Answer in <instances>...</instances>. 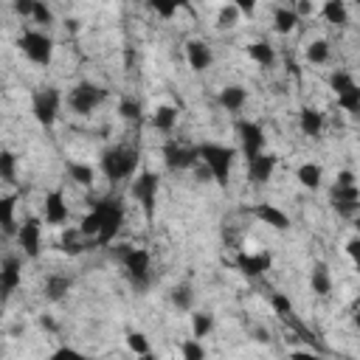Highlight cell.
Listing matches in <instances>:
<instances>
[{
  "mask_svg": "<svg viewBox=\"0 0 360 360\" xmlns=\"http://www.w3.org/2000/svg\"><path fill=\"white\" fill-rule=\"evenodd\" d=\"M51 357H54V360H62V357H82V352H76V349H68V346H65V349H57Z\"/></svg>",
  "mask_w": 360,
  "mask_h": 360,
  "instance_id": "obj_50",
  "label": "cell"
},
{
  "mask_svg": "<svg viewBox=\"0 0 360 360\" xmlns=\"http://www.w3.org/2000/svg\"><path fill=\"white\" fill-rule=\"evenodd\" d=\"M177 6H189V0H177Z\"/></svg>",
  "mask_w": 360,
  "mask_h": 360,
  "instance_id": "obj_54",
  "label": "cell"
},
{
  "mask_svg": "<svg viewBox=\"0 0 360 360\" xmlns=\"http://www.w3.org/2000/svg\"><path fill=\"white\" fill-rule=\"evenodd\" d=\"M198 152H200L203 166H209L214 184L228 186V180H231V166H234V158H237V149H234V146H223V144H200Z\"/></svg>",
  "mask_w": 360,
  "mask_h": 360,
  "instance_id": "obj_2",
  "label": "cell"
},
{
  "mask_svg": "<svg viewBox=\"0 0 360 360\" xmlns=\"http://www.w3.org/2000/svg\"><path fill=\"white\" fill-rule=\"evenodd\" d=\"M276 166H279V158L273 152H259L256 158L248 160V177L254 180L256 186H262V184H268V180L273 177Z\"/></svg>",
  "mask_w": 360,
  "mask_h": 360,
  "instance_id": "obj_13",
  "label": "cell"
},
{
  "mask_svg": "<svg viewBox=\"0 0 360 360\" xmlns=\"http://www.w3.org/2000/svg\"><path fill=\"white\" fill-rule=\"evenodd\" d=\"M214 326V315L212 312H192V338H206Z\"/></svg>",
  "mask_w": 360,
  "mask_h": 360,
  "instance_id": "obj_33",
  "label": "cell"
},
{
  "mask_svg": "<svg viewBox=\"0 0 360 360\" xmlns=\"http://www.w3.org/2000/svg\"><path fill=\"white\" fill-rule=\"evenodd\" d=\"M172 304L180 310V312H192V307H195V290H192V284H174L172 287Z\"/></svg>",
  "mask_w": 360,
  "mask_h": 360,
  "instance_id": "obj_29",
  "label": "cell"
},
{
  "mask_svg": "<svg viewBox=\"0 0 360 360\" xmlns=\"http://www.w3.org/2000/svg\"><path fill=\"white\" fill-rule=\"evenodd\" d=\"M237 135H240V144H242V152H245L248 160L256 158L259 152H265L268 138H265L262 124H256V121H240L237 124Z\"/></svg>",
  "mask_w": 360,
  "mask_h": 360,
  "instance_id": "obj_11",
  "label": "cell"
},
{
  "mask_svg": "<svg viewBox=\"0 0 360 360\" xmlns=\"http://www.w3.org/2000/svg\"><path fill=\"white\" fill-rule=\"evenodd\" d=\"M287 4H290V6H296V0H287Z\"/></svg>",
  "mask_w": 360,
  "mask_h": 360,
  "instance_id": "obj_55",
  "label": "cell"
},
{
  "mask_svg": "<svg viewBox=\"0 0 360 360\" xmlns=\"http://www.w3.org/2000/svg\"><path fill=\"white\" fill-rule=\"evenodd\" d=\"M321 18H324L326 23H332V26H338V29L349 26V9H346L343 0H324Z\"/></svg>",
  "mask_w": 360,
  "mask_h": 360,
  "instance_id": "obj_20",
  "label": "cell"
},
{
  "mask_svg": "<svg viewBox=\"0 0 360 360\" xmlns=\"http://www.w3.org/2000/svg\"><path fill=\"white\" fill-rule=\"evenodd\" d=\"M60 107H62V93L57 88H40L32 99V113L37 118V124H43L46 130H51L60 118Z\"/></svg>",
  "mask_w": 360,
  "mask_h": 360,
  "instance_id": "obj_6",
  "label": "cell"
},
{
  "mask_svg": "<svg viewBox=\"0 0 360 360\" xmlns=\"http://www.w3.org/2000/svg\"><path fill=\"white\" fill-rule=\"evenodd\" d=\"M79 231L96 245V237H99V231H102V220H99V214H96V209H90V214L82 220V226H79Z\"/></svg>",
  "mask_w": 360,
  "mask_h": 360,
  "instance_id": "obj_37",
  "label": "cell"
},
{
  "mask_svg": "<svg viewBox=\"0 0 360 360\" xmlns=\"http://www.w3.org/2000/svg\"><path fill=\"white\" fill-rule=\"evenodd\" d=\"M149 6H152V12L158 15V18H163V20H172L174 15H177V0H149Z\"/></svg>",
  "mask_w": 360,
  "mask_h": 360,
  "instance_id": "obj_40",
  "label": "cell"
},
{
  "mask_svg": "<svg viewBox=\"0 0 360 360\" xmlns=\"http://www.w3.org/2000/svg\"><path fill=\"white\" fill-rule=\"evenodd\" d=\"M296 15L298 18H307V15H312V4H310V0H296Z\"/></svg>",
  "mask_w": 360,
  "mask_h": 360,
  "instance_id": "obj_49",
  "label": "cell"
},
{
  "mask_svg": "<svg viewBox=\"0 0 360 360\" xmlns=\"http://www.w3.org/2000/svg\"><path fill=\"white\" fill-rule=\"evenodd\" d=\"M296 177H298V184L304 189H312L315 192L321 186V180H324V169L318 163H301L298 172H296Z\"/></svg>",
  "mask_w": 360,
  "mask_h": 360,
  "instance_id": "obj_25",
  "label": "cell"
},
{
  "mask_svg": "<svg viewBox=\"0 0 360 360\" xmlns=\"http://www.w3.org/2000/svg\"><path fill=\"white\" fill-rule=\"evenodd\" d=\"M68 174H71L74 184H79V186H93V180H96V172H93L90 163H76V160H71V163H68Z\"/></svg>",
  "mask_w": 360,
  "mask_h": 360,
  "instance_id": "obj_31",
  "label": "cell"
},
{
  "mask_svg": "<svg viewBox=\"0 0 360 360\" xmlns=\"http://www.w3.org/2000/svg\"><path fill=\"white\" fill-rule=\"evenodd\" d=\"M231 4H234V6H237L242 15H248V18L256 12V0H231Z\"/></svg>",
  "mask_w": 360,
  "mask_h": 360,
  "instance_id": "obj_47",
  "label": "cell"
},
{
  "mask_svg": "<svg viewBox=\"0 0 360 360\" xmlns=\"http://www.w3.org/2000/svg\"><path fill=\"white\" fill-rule=\"evenodd\" d=\"M338 186H352L354 184V172L352 169H343V172H338V180H335Z\"/></svg>",
  "mask_w": 360,
  "mask_h": 360,
  "instance_id": "obj_48",
  "label": "cell"
},
{
  "mask_svg": "<svg viewBox=\"0 0 360 360\" xmlns=\"http://www.w3.org/2000/svg\"><path fill=\"white\" fill-rule=\"evenodd\" d=\"M329 85H332L335 96H340V93H346L349 88H354L357 82L352 79V74H349V71H335V74L329 76Z\"/></svg>",
  "mask_w": 360,
  "mask_h": 360,
  "instance_id": "obj_38",
  "label": "cell"
},
{
  "mask_svg": "<svg viewBox=\"0 0 360 360\" xmlns=\"http://www.w3.org/2000/svg\"><path fill=\"white\" fill-rule=\"evenodd\" d=\"M138 163H141V155H138L135 146L118 144V146H110V149L102 152V172H104V177L110 180V184L135 177Z\"/></svg>",
  "mask_w": 360,
  "mask_h": 360,
  "instance_id": "obj_1",
  "label": "cell"
},
{
  "mask_svg": "<svg viewBox=\"0 0 360 360\" xmlns=\"http://www.w3.org/2000/svg\"><path fill=\"white\" fill-rule=\"evenodd\" d=\"M296 23H298V15H296L293 6H279V9H276V15H273V29H276L279 34H290V32L296 29Z\"/></svg>",
  "mask_w": 360,
  "mask_h": 360,
  "instance_id": "obj_30",
  "label": "cell"
},
{
  "mask_svg": "<svg viewBox=\"0 0 360 360\" xmlns=\"http://www.w3.org/2000/svg\"><path fill=\"white\" fill-rule=\"evenodd\" d=\"M34 4H37V0H15V12L20 18H32L34 15Z\"/></svg>",
  "mask_w": 360,
  "mask_h": 360,
  "instance_id": "obj_46",
  "label": "cell"
},
{
  "mask_svg": "<svg viewBox=\"0 0 360 360\" xmlns=\"http://www.w3.org/2000/svg\"><path fill=\"white\" fill-rule=\"evenodd\" d=\"M118 116H121L124 121H138V118H141V104H138L135 99H121V102H118Z\"/></svg>",
  "mask_w": 360,
  "mask_h": 360,
  "instance_id": "obj_42",
  "label": "cell"
},
{
  "mask_svg": "<svg viewBox=\"0 0 360 360\" xmlns=\"http://www.w3.org/2000/svg\"><path fill=\"white\" fill-rule=\"evenodd\" d=\"M107 99V90L93 85V82H79L76 88H71L68 93V107L79 116H90L102 102Z\"/></svg>",
  "mask_w": 360,
  "mask_h": 360,
  "instance_id": "obj_7",
  "label": "cell"
},
{
  "mask_svg": "<svg viewBox=\"0 0 360 360\" xmlns=\"http://www.w3.org/2000/svg\"><path fill=\"white\" fill-rule=\"evenodd\" d=\"M270 304H273L276 315H282L284 321L293 315V304H290V298H287L284 293H273V296H270Z\"/></svg>",
  "mask_w": 360,
  "mask_h": 360,
  "instance_id": "obj_44",
  "label": "cell"
},
{
  "mask_svg": "<svg viewBox=\"0 0 360 360\" xmlns=\"http://www.w3.org/2000/svg\"><path fill=\"white\" fill-rule=\"evenodd\" d=\"M357 118H360V113H357Z\"/></svg>",
  "mask_w": 360,
  "mask_h": 360,
  "instance_id": "obj_57",
  "label": "cell"
},
{
  "mask_svg": "<svg viewBox=\"0 0 360 360\" xmlns=\"http://www.w3.org/2000/svg\"><path fill=\"white\" fill-rule=\"evenodd\" d=\"M186 60H189L192 71L200 74V71H209V68H212L214 51H212V46L203 43V40H189V43H186Z\"/></svg>",
  "mask_w": 360,
  "mask_h": 360,
  "instance_id": "obj_16",
  "label": "cell"
},
{
  "mask_svg": "<svg viewBox=\"0 0 360 360\" xmlns=\"http://www.w3.org/2000/svg\"><path fill=\"white\" fill-rule=\"evenodd\" d=\"M346 254H349V259L354 262V268L360 270V234H357V237H352V240L346 242Z\"/></svg>",
  "mask_w": 360,
  "mask_h": 360,
  "instance_id": "obj_45",
  "label": "cell"
},
{
  "mask_svg": "<svg viewBox=\"0 0 360 360\" xmlns=\"http://www.w3.org/2000/svg\"><path fill=\"white\" fill-rule=\"evenodd\" d=\"M93 209H96V214H99V220H102V231H99V237H96V245L99 248H107V245H113V240H116V234L121 231V226H124V203L116 198V200H99V203H93Z\"/></svg>",
  "mask_w": 360,
  "mask_h": 360,
  "instance_id": "obj_3",
  "label": "cell"
},
{
  "mask_svg": "<svg viewBox=\"0 0 360 360\" xmlns=\"http://www.w3.org/2000/svg\"><path fill=\"white\" fill-rule=\"evenodd\" d=\"M248 57H251L256 65H262V68H270V65L276 62V51H273V46H270L268 40L251 43V46H248Z\"/></svg>",
  "mask_w": 360,
  "mask_h": 360,
  "instance_id": "obj_26",
  "label": "cell"
},
{
  "mask_svg": "<svg viewBox=\"0 0 360 360\" xmlns=\"http://www.w3.org/2000/svg\"><path fill=\"white\" fill-rule=\"evenodd\" d=\"M88 237L79 231V228H71V231H65L62 234V242H60V248H62V254H68V256H79L85 248H88V242H85Z\"/></svg>",
  "mask_w": 360,
  "mask_h": 360,
  "instance_id": "obj_28",
  "label": "cell"
},
{
  "mask_svg": "<svg viewBox=\"0 0 360 360\" xmlns=\"http://www.w3.org/2000/svg\"><path fill=\"white\" fill-rule=\"evenodd\" d=\"M310 287H312L315 296H329V293H332V276H329V268H326L324 262H315V265H312Z\"/></svg>",
  "mask_w": 360,
  "mask_h": 360,
  "instance_id": "obj_23",
  "label": "cell"
},
{
  "mask_svg": "<svg viewBox=\"0 0 360 360\" xmlns=\"http://www.w3.org/2000/svg\"><path fill=\"white\" fill-rule=\"evenodd\" d=\"M127 346H130V352H135L138 357H149V354H152L149 340H146V335H141V332H130V335H127Z\"/></svg>",
  "mask_w": 360,
  "mask_h": 360,
  "instance_id": "obj_39",
  "label": "cell"
},
{
  "mask_svg": "<svg viewBox=\"0 0 360 360\" xmlns=\"http://www.w3.org/2000/svg\"><path fill=\"white\" fill-rule=\"evenodd\" d=\"M163 163L172 172H186V169H195L200 163V152H198V146H186V144L169 141L163 146Z\"/></svg>",
  "mask_w": 360,
  "mask_h": 360,
  "instance_id": "obj_9",
  "label": "cell"
},
{
  "mask_svg": "<svg viewBox=\"0 0 360 360\" xmlns=\"http://www.w3.org/2000/svg\"><path fill=\"white\" fill-rule=\"evenodd\" d=\"M354 4H360V0H354Z\"/></svg>",
  "mask_w": 360,
  "mask_h": 360,
  "instance_id": "obj_56",
  "label": "cell"
},
{
  "mask_svg": "<svg viewBox=\"0 0 360 360\" xmlns=\"http://www.w3.org/2000/svg\"><path fill=\"white\" fill-rule=\"evenodd\" d=\"M32 20H34L37 26H51V23H54V12L48 9L46 0H37V4H34V15H32Z\"/></svg>",
  "mask_w": 360,
  "mask_h": 360,
  "instance_id": "obj_43",
  "label": "cell"
},
{
  "mask_svg": "<svg viewBox=\"0 0 360 360\" xmlns=\"http://www.w3.org/2000/svg\"><path fill=\"white\" fill-rule=\"evenodd\" d=\"M329 203L340 217H357L360 214V189H357V184H352V186H338L335 184L332 192H329Z\"/></svg>",
  "mask_w": 360,
  "mask_h": 360,
  "instance_id": "obj_10",
  "label": "cell"
},
{
  "mask_svg": "<svg viewBox=\"0 0 360 360\" xmlns=\"http://www.w3.org/2000/svg\"><path fill=\"white\" fill-rule=\"evenodd\" d=\"M240 18H242V12H240L234 4H228V6H223V9L217 12V29H223V32H228V29H237Z\"/></svg>",
  "mask_w": 360,
  "mask_h": 360,
  "instance_id": "obj_34",
  "label": "cell"
},
{
  "mask_svg": "<svg viewBox=\"0 0 360 360\" xmlns=\"http://www.w3.org/2000/svg\"><path fill=\"white\" fill-rule=\"evenodd\" d=\"M23 284V268L18 256H6L4 268H0V290H4V298H9L18 287Z\"/></svg>",
  "mask_w": 360,
  "mask_h": 360,
  "instance_id": "obj_15",
  "label": "cell"
},
{
  "mask_svg": "<svg viewBox=\"0 0 360 360\" xmlns=\"http://www.w3.org/2000/svg\"><path fill=\"white\" fill-rule=\"evenodd\" d=\"M251 212H254L256 220H262L265 226H270V228H276V231H287V228H290V217H287L282 209L270 206V203H256Z\"/></svg>",
  "mask_w": 360,
  "mask_h": 360,
  "instance_id": "obj_17",
  "label": "cell"
},
{
  "mask_svg": "<svg viewBox=\"0 0 360 360\" xmlns=\"http://www.w3.org/2000/svg\"><path fill=\"white\" fill-rule=\"evenodd\" d=\"M15 203H18L15 195H6L4 200H0V226H4L6 237H18V228H20L15 223Z\"/></svg>",
  "mask_w": 360,
  "mask_h": 360,
  "instance_id": "obj_22",
  "label": "cell"
},
{
  "mask_svg": "<svg viewBox=\"0 0 360 360\" xmlns=\"http://www.w3.org/2000/svg\"><path fill=\"white\" fill-rule=\"evenodd\" d=\"M18 242H20V248H23V254L29 259H37L40 256V248H43V226H40L37 217H29V220L20 223Z\"/></svg>",
  "mask_w": 360,
  "mask_h": 360,
  "instance_id": "obj_12",
  "label": "cell"
},
{
  "mask_svg": "<svg viewBox=\"0 0 360 360\" xmlns=\"http://www.w3.org/2000/svg\"><path fill=\"white\" fill-rule=\"evenodd\" d=\"M40 324H43V326H46V329H51V332H54V329H57V324H54V321H51V318H48V315H43V318H40Z\"/></svg>",
  "mask_w": 360,
  "mask_h": 360,
  "instance_id": "obj_51",
  "label": "cell"
},
{
  "mask_svg": "<svg viewBox=\"0 0 360 360\" xmlns=\"http://www.w3.org/2000/svg\"><path fill=\"white\" fill-rule=\"evenodd\" d=\"M307 60H310L312 65H324V62L329 60V43H326V40H315V43H310V48H307Z\"/></svg>",
  "mask_w": 360,
  "mask_h": 360,
  "instance_id": "obj_36",
  "label": "cell"
},
{
  "mask_svg": "<svg viewBox=\"0 0 360 360\" xmlns=\"http://www.w3.org/2000/svg\"><path fill=\"white\" fill-rule=\"evenodd\" d=\"M248 102V90L242 85H228L220 90V104L228 110V113H240Z\"/></svg>",
  "mask_w": 360,
  "mask_h": 360,
  "instance_id": "obj_21",
  "label": "cell"
},
{
  "mask_svg": "<svg viewBox=\"0 0 360 360\" xmlns=\"http://www.w3.org/2000/svg\"><path fill=\"white\" fill-rule=\"evenodd\" d=\"M354 231H357V234H360V214H357V217H354Z\"/></svg>",
  "mask_w": 360,
  "mask_h": 360,
  "instance_id": "obj_53",
  "label": "cell"
},
{
  "mask_svg": "<svg viewBox=\"0 0 360 360\" xmlns=\"http://www.w3.org/2000/svg\"><path fill=\"white\" fill-rule=\"evenodd\" d=\"M20 51L26 54V60H32L34 65H51L54 60V40L46 32H26L20 37Z\"/></svg>",
  "mask_w": 360,
  "mask_h": 360,
  "instance_id": "obj_8",
  "label": "cell"
},
{
  "mask_svg": "<svg viewBox=\"0 0 360 360\" xmlns=\"http://www.w3.org/2000/svg\"><path fill=\"white\" fill-rule=\"evenodd\" d=\"M338 107L346 110V113H352V116H357V113H360V88L354 85V88H349L346 93H340V96H338Z\"/></svg>",
  "mask_w": 360,
  "mask_h": 360,
  "instance_id": "obj_35",
  "label": "cell"
},
{
  "mask_svg": "<svg viewBox=\"0 0 360 360\" xmlns=\"http://www.w3.org/2000/svg\"><path fill=\"white\" fill-rule=\"evenodd\" d=\"M158 189H160V177L149 169L138 172L132 180V198L141 203V212L146 217V223L155 220V209H158Z\"/></svg>",
  "mask_w": 360,
  "mask_h": 360,
  "instance_id": "obj_5",
  "label": "cell"
},
{
  "mask_svg": "<svg viewBox=\"0 0 360 360\" xmlns=\"http://www.w3.org/2000/svg\"><path fill=\"white\" fill-rule=\"evenodd\" d=\"M180 354H184L186 360H203V357H206V349H203L200 338H192V340L180 343Z\"/></svg>",
  "mask_w": 360,
  "mask_h": 360,
  "instance_id": "obj_41",
  "label": "cell"
},
{
  "mask_svg": "<svg viewBox=\"0 0 360 360\" xmlns=\"http://www.w3.org/2000/svg\"><path fill=\"white\" fill-rule=\"evenodd\" d=\"M0 177H4V184H9V186L18 180V158L12 149L0 152Z\"/></svg>",
  "mask_w": 360,
  "mask_h": 360,
  "instance_id": "obj_32",
  "label": "cell"
},
{
  "mask_svg": "<svg viewBox=\"0 0 360 360\" xmlns=\"http://www.w3.org/2000/svg\"><path fill=\"white\" fill-rule=\"evenodd\" d=\"M270 265H273V256H270L268 251H262V254H240L237 262H234V268H237L242 276H248V279L262 276Z\"/></svg>",
  "mask_w": 360,
  "mask_h": 360,
  "instance_id": "obj_14",
  "label": "cell"
},
{
  "mask_svg": "<svg viewBox=\"0 0 360 360\" xmlns=\"http://www.w3.org/2000/svg\"><path fill=\"white\" fill-rule=\"evenodd\" d=\"M298 127H301V132L307 138H318L324 132V113L315 110V107H304L298 113Z\"/></svg>",
  "mask_w": 360,
  "mask_h": 360,
  "instance_id": "obj_19",
  "label": "cell"
},
{
  "mask_svg": "<svg viewBox=\"0 0 360 360\" xmlns=\"http://www.w3.org/2000/svg\"><path fill=\"white\" fill-rule=\"evenodd\" d=\"M174 124H177V110H174L172 104H160V107H155V113H152V127H155V130H160V132H172V130H174Z\"/></svg>",
  "mask_w": 360,
  "mask_h": 360,
  "instance_id": "obj_27",
  "label": "cell"
},
{
  "mask_svg": "<svg viewBox=\"0 0 360 360\" xmlns=\"http://www.w3.org/2000/svg\"><path fill=\"white\" fill-rule=\"evenodd\" d=\"M71 287H74V282H71L68 276L54 273V276L46 279V298H48V301H62V298L71 293Z\"/></svg>",
  "mask_w": 360,
  "mask_h": 360,
  "instance_id": "obj_24",
  "label": "cell"
},
{
  "mask_svg": "<svg viewBox=\"0 0 360 360\" xmlns=\"http://www.w3.org/2000/svg\"><path fill=\"white\" fill-rule=\"evenodd\" d=\"M135 290H146L152 282V256L146 248H130L118 262Z\"/></svg>",
  "mask_w": 360,
  "mask_h": 360,
  "instance_id": "obj_4",
  "label": "cell"
},
{
  "mask_svg": "<svg viewBox=\"0 0 360 360\" xmlns=\"http://www.w3.org/2000/svg\"><path fill=\"white\" fill-rule=\"evenodd\" d=\"M354 326H357V332H360V310L354 312Z\"/></svg>",
  "mask_w": 360,
  "mask_h": 360,
  "instance_id": "obj_52",
  "label": "cell"
},
{
  "mask_svg": "<svg viewBox=\"0 0 360 360\" xmlns=\"http://www.w3.org/2000/svg\"><path fill=\"white\" fill-rule=\"evenodd\" d=\"M46 223L48 226L68 223V203H65V198H62L60 189H54V192L46 195Z\"/></svg>",
  "mask_w": 360,
  "mask_h": 360,
  "instance_id": "obj_18",
  "label": "cell"
}]
</instances>
